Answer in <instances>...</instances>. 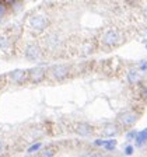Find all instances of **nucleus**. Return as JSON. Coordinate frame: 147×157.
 Masks as SVG:
<instances>
[{
    "mask_svg": "<svg viewBox=\"0 0 147 157\" xmlns=\"http://www.w3.org/2000/svg\"><path fill=\"white\" fill-rule=\"evenodd\" d=\"M28 28L32 33H42L43 29L48 27L49 24V18L45 14H32L28 18Z\"/></svg>",
    "mask_w": 147,
    "mask_h": 157,
    "instance_id": "nucleus-1",
    "label": "nucleus"
},
{
    "mask_svg": "<svg viewBox=\"0 0 147 157\" xmlns=\"http://www.w3.org/2000/svg\"><path fill=\"white\" fill-rule=\"evenodd\" d=\"M121 42V34L115 28H109L102 34V44L107 46H115Z\"/></svg>",
    "mask_w": 147,
    "mask_h": 157,
    "instance_id": "nucleus-2",
    "label": "nucleus"
},
{
    "mask_svg": "<svg viewBox=\"0 0 147 157\" xmlns=\"http://www.w3.org/2000/svg\"><path fill=\"white\" fill-rule=\"evenodd\" d=\"M69 72H70V67L66 65H56L52 67V77L58 82L60 80H65L69 76Z\"/></svg>",
    "mask_w": 147,
    "mask_h": 157,
    "instance_id": "nucleus-3",
    "label": "nucleus"
},
{
    "mask_svg": "<svg viewBox=\"0 0 147 157\" xmlns=\"http://www.w3.org/2000/svg\"><path fill=\"white\" fill-rule=\"evenodd\" d=\"M25 58L29 60H38L42 58V51L36 44H29L25 48Z\"/></svg>",
    "mask_w": 147,
    "mask_h": 157,
    "instance_id": "nucleus-4",
    "label": "nucleus"
},
{
    "mask_svg": "<svg viewBox=\"0 0 147 157\" xmlns=\"http://www.w3.org/2000/svg\"><path fill=\"white\" fill-rule=\"evenodd\" d=\"M46 76L45 67H32L28 70V78L32 83H41Z\"/></svg>",
    "mask_w": 147,
    "mask_h": 157,
    "instance_id": "nucleus-5",
    "label": "nucleus"
},
{
    "mask_svg": "<svg viewBox=\"0 0 147 157\" xmlns=\"http://www.w3.org/2000/svg\"><path fill=\"white\" fill-rule=\"evenodd\" d=\"M9 78L16 84H21L28 78V72H25L23 69H17V70H13V72L9 73Z\"/></svg>",
    "mask_w": 147,
    "mask_h": 157,
    "instance_id": "nucleus-6",
    "label": "nucleus"
},
{
    "mask_svg": "<svg viewBox=\"0 0 147 157\" xmlns=\"http://www.w3.org/2000/svg\"><path fill=\"white\" fill-rule=\"evenodd\" d=\"M73 129H74V132L77 135H80V136H90V135H92L91 125L85 124V122H77V124H74Z\"/></svg>",
    "mask_w": 147,
    "mask_h": 157,
    "instance_id": "nucleus-7",
    "label": "nucleus"
},
{
    "mask_svg": "<svg viewBox=\"0 0 147 157\" xmlns=\"http://www.w3.org/2000/svg\"><path fill=\"white\" fill-rule=\"evenodd\" d=\"M136 119H137V117L133 112H123V114H121L119 118H118L119 124L123 125V126H132L136 122Z\"/></svg>",
    "mask_w": 147,
    "mask_h": 157,
    "instance_id": "nucleus-8",
    "label": "nucleus"
},
{
    "mask_svg": "<svg viewBox=\"0 0 147 157\" xmlns=\"http://www.w3.org/2000/svg\"><path fill=\"white\" fill-rule=\"evenodd\" d=\"M11 46V41L6 34H0V53H6Z\"/></svg>",
    "mask_w": 147,
    "mask_h": 157,
    "instance_id": "nucleus-9",
    "label": "nucleus"
},
{
    "mask_svg": "<svg viewBox=\"0 0 147 157\" xmlns=\"http://www.w3.org/2000/svg\"><path fill=\"white\" fill-rule=\"evenodd\" d=\"M146 140H147V128H146V129H143L141 132H139V133H137L136 144H137V146H141V144H143Z\"/></svg>",
    "mask_w": 147,
    "mask_h": 157,
    "instance_id": "nucleus-10",
    "label": "nucleus"
},
{
    "mask_svg": "<svg viewBox=\"0 0 147 157\" xmlns=\"http://www.w3.org/2000/svg\"><path fill=\"white\" fill-rule=\"evenodd\" d=\"M115 133H118V129L114 125H107V128L104 129V135L105 136H114Z\"/></svg>",
    "mask_w": 147,
    "mask_h": 157,
    "instance_id": "nucleus-11",
    "label": "nucleus"
},
{
    "mask_svg": "<svg viewBox=\"0 0 147 157\" xmlns=\"http://www.w3.org/2000/svg\"><path fill=\"white\" fill-rule=\"evenodd\" d=\"M39 157H55V151H53V149H51V147H45V149L41 151Z\"/></svg>",
    "mask_w": 147,
    "mask_h": 157,
    "instance_id": "nucleus-12",
    "label": "nucleus"
},
{
    "mask_svg": "<svg viewBox=\"0 0 147 157\" xmlns=\"http://www.w3.org/2000/svg\"><path fill=\"white\" fill-rule=\"evenodd\" d=\"M115 146H116V140H115V139H109V140H105L104 147L107 149V150H114Z\"/></svg>",
    "mask_w": 147,
    "mask_h": 157,
    "instance_id": "nucleus-13",
    "label": "nucleus"
},
{
    "mask_svg": "<svg viewBox=\"0 0 147 157\" xmlns=\"http://www.w3.org/2000/svg\"><path fill=\"white\" fill-rule=\"evenodd\" d=\"M39 147H41V143L38 142V143H34L31 147H28V150H27V151H28V153H34L35 150H38Z\"/></svg>",
    "mask_w": 147,
    "mask_h": 157,
    "instance_id": "nucleus-14",
    "label": "nucleus"
},
{
    "mask_svg": "<svg viewBox=\"0 0 147 157\" xmlns=\"http://www.w3.org/2000/svg\"><path fill=\"white\" fill-rule=\"evenodd\" d=\"M94 144H95V146H104L105 140H104V139H97V140L94 142Z\"/></svg>",
    "mask_w": 147,
    "mask_h": 157,
    "instance_id": "nucleus-15",
    "label": "nucleus"
},
{
    "mask_svg": "<svg viewBox=\"0 0 147 157\" xmlns=\"http://www.w3.org/2000/svg\"><path fill=\"white\" fill-rule=\"evenodd\" d=\"M125 153L130 156V154L133 153V147H132V146H126V147H125Z\"/></svg>",
    "mask_w": 147,
    "mask_h": 157,
    "instance_id": "nucleus-16",
    "label": "nucleus"
},
{
    "mask_svg": "<svg viewBox=\"0 0 147 157\" xmlns=\"http://www.w3.org/2000/svg\"><path fill=\"white\" fill-rule=\"evenodd\" d=\"M90 157H104V154L100 153V151H92V153L90 154Z\"/></svg>",
    "mask_w": 147,
    "mask_h": 157,
    "instance_id": "nucleus-17",
    "label": "nucleus"
},
{
    "mask_svg": "<svg viewBox=\"0 0 147 157\" xmlns=\"http://www.w3.org/2000/svg\"><path fill=\"white\" fill-rule=\"evenodd\" d=\"M4 11H6V6H4V3H0V16L4 14Z\"/></svg>",
    "mask_w": 147,
    "mask_h": 157,
    "instance_id": "nucleus-18",
    "label": "nucleus"
},
{
    "mask_svg": "<svg viewBox=\"0 0 147 157\" xmlns=\"http://www.w3.org/2000/svg\"><path fill=\"white\" fill-rule=\"evenodd\" d=\"M134 135H137V132H134V131L129 132V133H127V139H133V137H134Z\"/></svg>",
    "mask_w": 147,
    "mask_h": 157,
    "instance_id": "nucleus-19",
    "label": "nucleus"
},
{
    "mask_svg": "<svg viewBox=\"0 0 147 157\" xmlns=\"http://www.w3.org/2000/svg\"><path fill=\"white\" fill-rule=\"evenodd\" d=\"M3 149H4V146H3V142L0 140V153H2V151H3Z\"/></svg>",
    "mask_w": 147,
    "mask_h": 157,
    "instance_id": "nucleus-20",
    "label": "nucleus"
},
{
    "mask_svg": "<svg viewBox=\"0 0 147 157\" xmlns=\"http://www.w3.org/2000/svg\"><path fill=\"white\" fill-rule=\"evenodd\" d=\"M146 67H147L146 62H143V63H141V70H146Z\"/></svg>",
    "mask_w": 147,
    "mask_h": 157,
    "instance_id": "nucleus-21",
    "label": "nucleus"
},
{
    "mask_svg": "<svg viewBox=\"0 0 147 157\" xmlns=\"http://www.w3.org/2000/svg\"><path fill=\"white\" fill-rule=\"evenodd\" d=\"M143 13H144V16H146V17H147V6H146V7H144V10H143Z\"/></svg>",
    "mask_w": 147,
    "mask_h": 157,
    "instance_id": "nucleus-22",
    "label": "nucleus"
}]
</instances>
